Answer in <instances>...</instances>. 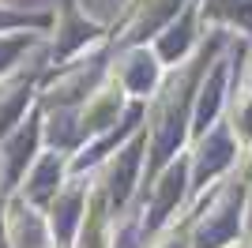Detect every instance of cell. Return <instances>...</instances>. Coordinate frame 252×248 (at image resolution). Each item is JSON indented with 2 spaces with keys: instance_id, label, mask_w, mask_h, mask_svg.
I'll list each match as a JSON object with an SVG mask.
<instances>
[{
  "instance_id": "cell-1",
  "label": "cell",
  "mask_w": 252,
  "mask_h": 248,
  "mask_svg": "<svg viewBox=\"0 0 252 248\" xmlns=\"http://www.w3.org/2000/svg\"><path fill=\"white\" fill-rule=\"evenodd\" d=\"M162 57H158L155 49H143V45H136V49H125L121 53V61H113V68L109 72L117 75V83L128 91V98H143V102H151L155 98V91L162 87Z\"/></svg>"
},
{
  "instance_id": "cell-2",
  "label": "cell",
  "mask_w": 252,
  "mask_h": 248,
  "mask_svg": "<svg viewBox=\"0 0 252 248\" xmlns=\"http://www.w3.org/2000/svg\"><path fill=\"white\" fill-rule=\"evenodd\" d=\"M196 19H200V0H189L185 8L166 23V31L155 38V53L162 57L166 68L189 61V53L200 45V34H196Z\"/></svg>"
},
{
  "instance_id": "cell-3",
  "label": "cell",
  "mask_w": 252,
  "mask_h": 248,
  "mask_svg": "<svg viewBox=\"0 0 252 248\" xmlns=\"http://www.w3.org/2000/svg\"><path fill=\"white\" fill-rule=\"evenodd\" d=\"M64 181H68V173H64V155L49 151V155H38L31 162V169H27V177H23L19 192L31 199L34 207H49Z\"/></svg>"
},
{
  "instance_id": "cell-4",
  "label": "cell",
  "mask_w": 252,
  "mask_h": 248,
  "mask_svg": "<svg viewBox=\"0 0 252 248\" xmlns=\"http://www.w3.org/2000/svg\"><path fill=\"white\" fill-rule=\"evenodd\" d=\"M203 23H226V27H249L252 31V0H200Z\"/></svg>"
},
{
  "instance_id": "cell-5",
  "label": "cell",
  "mask_w": 252,
  "mask_h": 248,
  "mask_svg": "<svg viewBox=\"0 0 252 248\" xmlns=\"http://www.w3.org/2000/svg\"><path fill=\"white\" fill-rule=\"evenodd\" d=\"M233 169H237V173H241V181L252 188V143H249V151L237 158V165H233Z\"/></svg>"
},
{
  "instance_id": "cell-6",
  "label": "cell",
  "mask_w": 252,
  "mask_h": 248,
  "mask_svg": "<svg viewBox=\"0 0 252 248\" xmlns=\"http://www.w3.org/2000/svg\"><path fill=\"white\" fill-rule=\"evenodd\" d=\"M245 87V91H252V64H245V72H241V79H237Z\"/></svg>"
}]
</instances>
